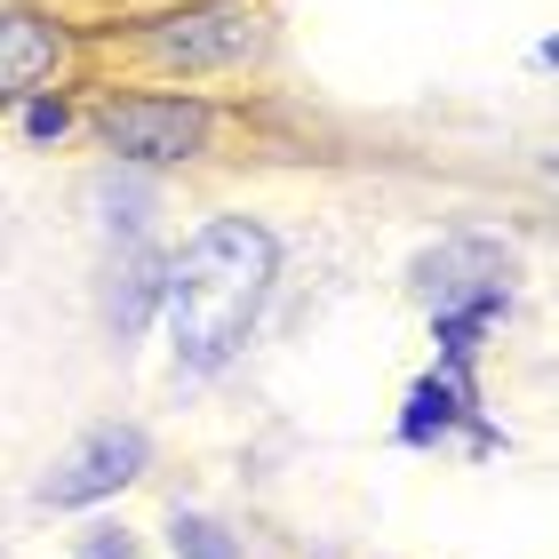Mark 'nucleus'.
I'll use <instances>...</instances> for the list:
<instances>
[{
	"label": "nucleus",
	"instance_id": "nucleus-1",
	"mask_svg": "<svg viewBox=\"0 0 559 559\" xmlns=\"http://www.w3.org/2000/svg\"><path fill=\"white\" fill-rule=\"evenodd\" d=\"M272 272H280V248L248 216H216L185 240V257L160 272V304H168L176 360L192 376H216L248 344V328L264 320Z\"/></svg>",
	"mask_w": 559,
	"mask_h": 559
},
{
	"label": "nucleus",
	"instance_id": "nucleus-2",
	"mask_svg": "<svg viewBox=\"0 0 559 559\" xmlns=\"http://www.w3.org/2000/svg\"><path fill=\"white\" fill-rule=\"evenodd\" d=\"M96 136H105L120 160H192L200 144H209V112L185 105V96H129V105H105L96 112Z\"/></svg>",
	"mask_w": 559,
	"mask_h": 559
},
{
	"label": "nucleus",
	"instance_id": "nucleus-3",
	"mask_svg": "<svg viewBox=\"0 0 559 559\" xmlns=\"http://www.w3.org/2000/svg\"><path fill=\"white\" fill-rule=\"evenodd\" d=\"M144 464H152V440H144V431H136V424H105V431H88L81 448H64V455H57V472L40 479V503L72 512V503L120 496Z\"/></svg>",
	"mask_w": 559,
	"mask_h": 559
},
{
	"label": "nucleus",
	"instance_id": "nucleus-4",
	"mask_svg": "<svg viewBox=\"0 0 559 559\" xmlns=\"http://www.w3.org/2000/svg\"><path fill=\"white\" fill-rule=\"evenodd\" d=\"M257 40H264L257 9H209V16L168 24L152 48H160L168 64H240V57H257Z\"/></svg>",
	"mask_w": 559,
	"mask_h": 559
},
{
	"label": "nucleus",
	"instance_id": "nucleus-5",
	"mask_svg": "<svg viewBox=\"0 0 559 559\" xmlns=\"http://www.w3.org/2000/svg\"><path fill=\"white\" fill-rule=\"evenodd\" d=\"M57 57H64L57 24H40L24 9H0V96H33L48 72H57Z\"/></svg>",
	"mask_w": 559,
	"mask_h": 559
},
{
	"label": "nucleus",
	"instance_id": "nucleus-6",
	"mask_svg": "<svg viewBox=\"0 0 559 559\" xmlns=\"http://www.w3.org/2000/svg\"><path fill=\"white\" fill-rule=\"evenodd\" d=\"M152 304H160V264H152L144 248H129V257H120V280H112V328L136 336Z\"/></svg>",
	"mask_w": 559,
	"mask_h": 559
},
{
	"label": "nucleus",
	"instance_id": "nucleus-7",
	"mask_svg": "<svg viewBox=\"0 0 559 559\" xmlns=\"http://www.w3.org/2000/svg\"><path fill=\"white\" fill-rule=\"evenodd\" d=\"M168 544H176V559H240V544L224 536L209 512H176L168 520Z\"/></svg>",
	"mask_w": 559,
	"mask_h": 559
},
{
	"label": "nucleus",
	"instance_id": "nucleus-8",
	"mask_svg": "<svg viewBox=\"0 0 559 559\" xmlns=\"http://www.w3.org/2000/svg\"><path fill=\"white\" fill-rule=\"evenodd\" d=\"M81 559H136V544L120 536V527H88V536H81Z\"/></svg>",
	"mask_w": 559,
	"mask_h": 559
},
{
	"label": "nucleus",
	"instance_id": "nucleus-9",
	"mask_svg": "<svg viewBox=\"0 0 559 559\" xmlns=\"http://www.w3.org/2000/svg\"><path fill=\"white\" fill-rule=\"evenodd\" d=\"M24 129L33 136H64V105H24Z\"/></svg>",
	"mask_w": 559,
	"mask_h": 559
}]
</instances>
